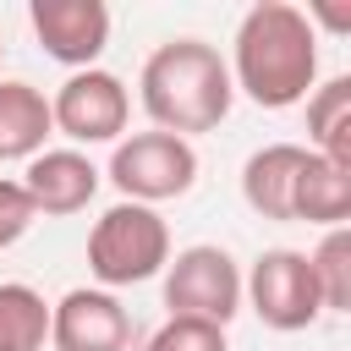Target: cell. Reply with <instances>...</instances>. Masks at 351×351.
Listing matches in <instances>:
<instances>
[{
    "mask_svg": "<svg viewBox=\"0 0 351 351\" xmlns=\"http://www.w3.org/2000/svg\"><path fill=\"white\" fill-rule=\"evenodd\" d=\"M318 82V33L313 16L285 0H258L236 27L230 88H241L258 110H291Z\"/></svg>",
    "mask_w": 351,
    "mask_h": 351,
    "instance_id": "6da1fadb",
    "label": "cell"
},
{
    "mask_svg": "<svg viewBox=\"0 0 351 351\" xmlns=\"http://www.w3.org/2000/svg\"><path fill=\"white\" fill-rule=\"evenodd\" d=\"M143 110L154 121V132H170V137H197V132H214L225 115H230V66L214 44L203 38H170L159 44L148 60H143Z\"/></svg>",
    "mask_w": 351,
    "mask_h": 351,
    "instance_id": "7a4b0ae2",
    "label": "cell"
},
{
    "mask_svg": "<svg viewBox=\"0 0 351 351\" xmlns=\"http://www.w3.org/2000/svg\"><path fill=\"white\" fill-rule=\"evenodd\" d=\"M170 263V225L148 203H115L88 230V269L99 285H143Z\"/></svg>",
    "mask_w": 351,
    "mask_h": 351,
    "instance_id": "3957f363",
    "label": "cell"
},
{
    "mask_svg": "<svg viewBox=\"0 0 351 351\" xmlns=\"http://www.w3.org/2000/svg\"><path fill=\"white\" fill-rule=\"evenodd\" d=\"M121 192V203H165V197H181L192 192L197 181V148L186 137H170V132H132L115 143L110 154V170H104Z\"/></svg>",
    "mask_w": 351,
    "mask_h": 351,
    "instance_id": "277c9868",
    "label": "cell"
},
{
    "mask_svg": "<svg viewBox=\"0 0 351 351\" xmlns=\"http://www.w3.org/2000/svg\"><path fill=\"white\" fill-rule=\"evenodd\" d=\"M165 307L170 318H203V324H230L241 313V269L225 247L197 241L165 263Z\"/></svg>",
    "mask_w": 351,
    "mask_h": 351,
    "instance_id": "5b68a950",
    "label": "cell"
},
{
    "mask_svg": "<svg viewBox=\"0 0 351 351\" xmlns=\"http://www.w3.org/2000/svg\"><path fill=\"white\" fill-rule=\"evenodd\" d=\"M241 296H247L252 313H258L269 329H280V335H296V329H307V324L324 313L313 263H307V252H296V247H269V252H258L252 274L241 280Z\"/></svg>",
    "mask_w": 351,
    "mask_h": 351,
    "instance_id": "8992f818",
    "label": "cell"
},
{
    "mask_svg": "<svg viewBox=\"0 0 351 351\" xmlns=\"http://www.w3.org/2000/svg\"><path fill=\"white\" fill-rule=\"evenodd\" d=\"M126 115H132V99L121 88V77L99 71V66L71 71L60 82V93L49 99V121L71 143H115L126 132Z\"/></svg>",
    "mask_w": 351,
    "mask_h": 351,
    "instance_id": "52a82bcc",
    "label": "cell"
},
{
    "mask_svg": "<svg viewBox=\"0 0 351 351\" xmlns=\"http://www.w3.org/2000/svg\"><path fill=\"white\" fill-rule=\"evenodd\" d=\"M27 22L49 60L88 71L110 44V5L104 0H33Z\"/></svg>",
    "mask_w": 351,
    "mask_h": 351,
    "instance_id": "ba28073f",
    "label": "cell"
},
{
    "mask_svg": "<svg viewBox=\"0 0 351 351\" xmlns=\"http://www.w3.org/2000/svg\"><path fill=\"white\" fill-rule=\"evenodd\" d=\"M49 346L55 351H132V313L110 291H66L49 307Z\"/></svg>",
    "mask_w": 351,
    "mask_h": 351,
    "instance_id": "9c48e42d",
    "label": "cell"
},
{
    "mask_svg": "<svg viewBox=\"0 0 351 351\" xmlns=\"http://www.w3.org/2000/svg\"><path fill=\"white\" fill-rule=\"evenodd\" d=\"M99 181H104V170L88 154H77V148H44L22 170V192H27V203L38 214H77V208H88Z\"/></svg>",
    "mask_w": 351,
    "mask_h": 351,
    "instance_id": "30bf717a",
    "label": "cell"
},
{
    "mask_svg": "<svg viewBox=\"0 0 351 351\" xmlns=\"http://www.w3.org/2000/svg\"><path fill=\"white\" fill-rule=\"evenodd\" d=\"M302 165H307L302 143H269V148H258L241 165V197H247V208L263 214V219H291Z\"/></svg>",
    "mask_w": 351,
    "mask_h": 351,
    "instance_id": "8fae6325",
    "label": "cell"
},
{
    "mask_svg": "<svg viewBox=\"0 0 351 351\" xmlns=\"http://www.w3.org/2000/svg\"><path fill=\"white\" fill-rule=\"evenodd\" d=\"M49 132H55L49 99L33 82H0V159H33V154H44Z\"/></svg>",
    "mask_w": 351,
    "mask_h": 351,
    "instance_id": "7c38bea8",
    "label": "cell"
},
{
    "mask_svg": "<svg viewBox=\"0 0 351 351\" xmlns=\"http://www.w3.org/2000/svg\"><path fill=\"white\" fill-rule=\"evenodd\" d=\"M307 143L318 159L351 170V77H329L307 93Z\"/></svg>",
    "mask_w": 351,
    "mask_h": 351,
    "instance_id": "4fadbf2b",
    "label": "cell"
},
{
    "mask_svg": "<svg viewBox=\"0 0 351 351\" xmlns=\"http://www.w3.org/2000/svg\"><path fill=\"white\" fill-rule=\"evenodd\" d=\"M346 214H351V170H340V165H329V159H318L313 148H307V165H302V176H296V203H291V219H307V225H346Z\"/></svg>",
    "mask_w": 351,
    "mask_h": 351,
    "instance_id": "5bb4252c",
    "label": "cell"
},
{
    "mask_svg": "<svg viewBox=\"0 0 351 351\" xmlns=\"http://www.w3.org/2000/svg\"><path fill=\"white\" fill-rule=\"evenodd\" d=\"M49 302L33 285H0V351H44Z\"/></svg>",
    "mask_w": 351,
    "mask_h": 351,
    "instance_id": "9a60e30c",
    "label": "cell"
},
{
    "mask_svg": "<svg viewBox=\"0 0 351 351\" xmlns=\"http://www.w3.org/2000/svg\"><path fill=\"white\" fill-rule=\"evenodd\" d=\"M307 263H313V280H318V302L346 313L351 307V230L346 225L324 230V241H318V252Z\"/></svg>",
    "mask_w": 351,
    "mask_h": 351,
    "instance_id": "2e32d148",
    "label": "cell"
},
{
    "mask_svg": "<svg viewBox=\"0 0 351 351\" xmlns=\"http://www.w3.org/2000/svg\"><path fill=\"white\" fill-rule=\"evenodd\" d=\"M148 351H230L225 346V329L219 324H203V318H165L148 340Z\"/></svg>",
    "mask_w": 351,
    "mask_h": 351,
    "instance_id": "e0dca14e",
    "label": "cell"
},
{
    "mask_svg": "<svg viewBox=\"0 0 351 351\" xmlns=\"http://www.w3.org/2000/svg\"><path fill=\"white\" fill-rule=\"evenodd\" d=\"M33 219H38V208L27 203V192H22V181H5V176H0V247H11V241H22Z\"/></svg>",
    "mask_w": 351,
    "mask_h": 351,
    "instance_id": "ac0fdd59",
    "label": "cell"
},
{
    "mask_svg": "<svg viewBox=\"0 0 351 351\" xmlns=\"http://www.w3.org/2000/svg\"><path fill=\"white\" fill-rule=\"evenodd\" d=\"M318 16H324L335 33H340V27H351V11H340V5H318Z\"/></svg>",
    "mask_w": 351,
    "mask_h": 351,
    "instance_id": "d6986e66",
    "label": "cell"
},
{
    "mask_svg": "<svg viewBox=\"0 0 351 351\" xmlns=\"http://www.w3.org/2000/svg\"><path fill=\"white\" fill-rule=\"evenodd\" d=\"M0 49H5V44H0Z\"/></svg>",
    "mask_w": 351,
    "mask_h": 351,
    "instance_id": "ffe728a7",
    "label": "cell"
}]
</instances>
